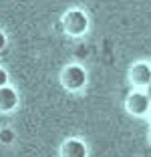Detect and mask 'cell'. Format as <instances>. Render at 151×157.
<instances>
[{
	"instance_id": "6da1fadb",
	"label": "cell",
	"mask_w": 151,
	"mask_h": 157,
	"mask_svg": "<svg viewBox=\"0 0 151 157\" xmlns=\"http://www.w3.org/2000/svg\"><path fill=\"white\" fill-rule=\"evenodd\" d=\"M63 28L71 36H83L89 30V16L81 8H71L63 14Z\"/></svg>"
},
{
	"instance_id": "7a4b0ae2",
	"label": "cell",
	"mask_w": 151,
	"mask_h": 157,
	"mask_svg": "<svg viewBox=\"0 0 151 157\" xmlns=\"http://www.w3.org/2000/svg\"><path fill=\"white\" fill-rule=\"evenodd\" d=\"M60 85L67 91H81L87 85V71L83 69L81 65H69L64 67L60 73Z\"/></svg>"
},
{
	"instance_id": "3957f363",
	"label": "cell",
	"mask_w": 151,
	"mask_h": 157,
	"mask_svg": "<svg viewBox=\"0 0 151 157\" xmlns=\"http://www.w3.org/2000/svg\"><path fill=\"white\" fill-rule=\"evenodd\" d=\"M125 109L133 117H147L149 115V109H151V101L145 95V91H133L125 99Z\"/></svg>"
},
{
	"instance_id": "277c9868",
	"label": "cell",
	"mask_w": 151,
	"mask_h": 157,
	"mask_svg": "<svg viewBox=\"0 0 151 157\" xmlns=\"http://www.w3.org/2000/svg\"><path fill=\"white\" fill-rule=\"evenodd\" d=\"M129 81L135 89H147L151 85V65L149 63H135L129 69Z\"/></svg>"
},
{
	"instance_id": "5b68a950",
	"label": "cell",
	"mask_w": 151,
	"mask_h": 157,
	"mask_svg": "<svg viewBox=\"0 0 151 157\" xmlns=\"http://www.w3.org/2000/svg\"><path fill=\"white\" fill-rule=\"evenodd\" d=\"M87 145L83 143L81 139H77V137H71V139H67L63 145H60V151H59V155L60 157H87Z\"/></svg>"
},
{
	"instance_id": "8992f818",
	"label": "cell",
	"mask_w": 151,
	"mask_h": 157,
	"mask_svg": "<svg viewBox=\"0 0 151 157\" xmlns=\"http://www.w3.org/2000/svg\"><path fill=\"white\" fill-rule=\"evenodd\" d=\"M18 107V93L16 89L6 85L0 89V113H12Z\"/></svg>"
},
{
	"instance_id": "52a82bcc",
	"label": "cell",
	"mask_w": 151,
	"mask_h": 157,
	"mask_svg": "<svg viewBox=\"0 0 151 157\" xmlns=\"http://www.w3.org/2000/svg\"><path fill=\"white\" fill-rule=\"evenodd\" d=\"M6 85H8V73H6V69L0 67V89L6 87Z\"/></svg>"
},
{
	"instance_id": "ba28073f",
	"label": "cell",
	"mask_w": 151,
	"mask_h": 157,
	"mask_svg": "<svg viewBox=\"0 0 151 157\" xmlns=\"http://www.w3.org/2000/svg\"><path fill=\"white\" fill-rule=\"evenodd\" d=\"M0 141L2 143H12V133L10 131H0Z\"/></svg>"
},
{
	"instance_id": "9c48e42d",
	"label": "cell",
	"mask_w": 151,
	"mask_h": 157,
	"mask_svg": "<svg viewBox=\"0 0 151 157\" xmlns=\"http://www.w3.org/2000/svg\"><path fill=\"white\" fill-rule=\"evenodd\" d=\"M4 46H6V34L0 30V51H4Z\"/></svg>"
},
{
	"instance_id": "30bf717a",
	"label": "cell",
	"mask_w": 151,
	"mask_h": 157,
	"mask_svg": "<svg viewBox=\"0 0 151 157\" xmlns=\"http://www.w3.org/2000/svg\"><path fill=\"white\" fill-rule=\"evenodd\" d=\"M145 95H147V97H149V101H151V85H149V87L145 89Z\"/></svg>"
},
{
	"instance_id": "8fae6325",
	"label": "cell",
	"mask_w": 151,
	"mask_h": 157,
	"mask_svg": "<svg viewBox=\"0 0 151 157\" xmlns=\"http://www.w3.org/2000/svg\"><path fill=\"white\" fill-rule=\"evenodd\" d=\"M147 117H149V121H151V109H149V115H147Z\"/></svg>"
},
{
	"instance_id": "7c38bea8",
	"label": "cell",
	"mask_w": 151,
	"mask_h": 157,
	"mask_svg": "<svg viewBox=\"0 0 151 157\" xmlns=\"http://www.w3.org/2000/svg\"><path fill=\"white\" fill-rule=\"evenodd\" d=\"M149 143H151V129H149Z\"/></svg>"
}]
</instances>
